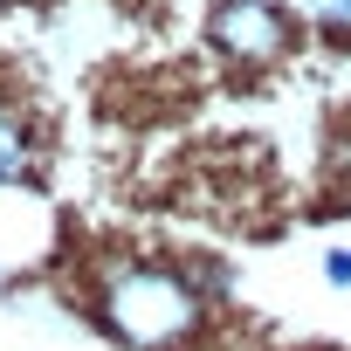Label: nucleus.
Here are the masks:
<instances>
[{"label":"nucleus","instance_id":"f257e3e1","mask_svg":"<svg viewBox=\"0 0 351 351\" xmlns=\"http://www.w3.org/2000/svg\"><path fill=\"white\" fill-rule=\"evenodd\" d=\"M97 310L131 351H172L200 330L193 282L180 269H158V262H110L104 289H97Z\"/></svg>","mask_w":351,"mask_h":351},{"label":"nucleus","instance_id":"f03ea898","mask_svg":"<svg viewBox=\"0 0 351 351\" xmlns=\"http://www.w3.org/2000/svg\"><path fill=\"white\" fill-rule=\"evenodd\" d=\"M207 42L241 62V69H262V62H282L289 42H296V21L276 8V0H214L207 14Z\"/></svg>","mask_w":351,"mask_h":351},{"label":"nucleus","instance_id":"7ed1b4c3","mask_svg":"<svg viewBox=\"0 0 351 351\" xmlns=\"http://www.w3.org/2000/svg\"><path fill=\"white\" fill-rule=\"evenodd\" d=\"M35 172V131L14 117V110H0V186L8 180H28Z\"/></svg>","mask_w":351,"mask_h":351},{"label":"nucleus","instance_id":"20e7f679","mask_svg":"<svg viewBox=\"0 0 351 351\" xmlns=\"http://www.w3.org/2000/svg\"><path fill=\"white\" fill-rule=\"evenodd\" d=\"M324 276H330V289H351V248H330Z\"/></svg>","mask_w":351,"mask_h":351},{"label":"nucleus","instance_id":"39448f33","mask_svg":"<svg viewBox=\"0 0 351 351\" xmlns=\"http://www.w3.org/2000/svg\"><path fill=\"white\" fill-rule=\"evenodd\" d=\"M324 14H351V0H324Z\"/></svg>","mask_w":351,"mask_h":351}]
</instances>
